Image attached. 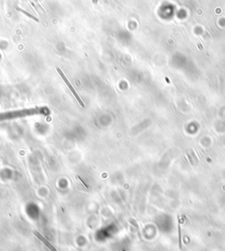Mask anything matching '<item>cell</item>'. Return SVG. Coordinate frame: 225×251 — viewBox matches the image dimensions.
<instances>
[{
  "label": "cell",
  "instance_id": "6da1fadb",
  "mask_svg": "<svg viewBox=\"0 0 225 251\" xmlns=\"http://www.w3.org/2000/svg\"><path fill=\"white\" fill-rule=\"evenodd\" d=\"M49 113L50 112L47 108H28V109H23V110H18V111L3 112V113H0V121L15 119L18 117L34 116V115L47 116Z\"/></svg>",
  "mask_w": 225,
  "mask_h": 251
},
{
  "label": "cell",
  "instance_id": "3957f363",
  "mask_svg": "<svg viewBox=\"0 0 225 251\" xmlns=\"http://www.w3.org/2000/svg\"><path fill=\"white\" fill-rule=\"evenodd\" d=\"M34 235L38 238L39 240L41 241V242H42V244H44L45 246L48 248V250L49 251H57L56 249V248H55V247H53L52 245H51V244L48 242V241H47V240H46V239H45V238H44V237L42 236L41 233H39L38 232H34Z\"/></svg>",
  "mask_w": 225,
  "mask_h": 251
},
{
  "label": "cell",
  "instance_id": "7a4b0ae2",
  "mask_svg": "<svg viewBox=\"0 0 225 251\" xmlns=\"http://www.w3.org/2000/svg\"><path fill=\"white\" fill-rule=\"evenodd\" d=\"M56 71H57L58 74L60 75V77L62 78V80L64 81V83L66 84V86H67L68 87H69V89L71 90V93L74 95V97H75V99L77 100V102L79 103V105L82 107V108H85V103L83 102V101L81 100V98L78 96V94L77 93V92H76V90L74 89V87H72L71 84L70 83V81L67 79V78L65 77V75L63 74V73L62 72V70L60 69V68H56Z\"/></svg>",
  "mask_w": 225,
  "mask_h": 251
},
{
  "label": "cell",
  "instance_id": "277c9868",
  "mask_svg": "<svg viewBox=\"0 0 225 251\" xmlns=\"http://www.w3.org/2000/svg\"><path fill=\"white\" fill-rule=\"evenodd\" d=\"M16 10H17V11H19V12H21L22 13H24L25 15H27V17H29V18H31V19H33L34 20H35L36 22H39V19H37V18H35L34 15H32V14H30V13H28L27 12H26V11H24V10L20 9V8H19V7H17V8H16Z\"/></svg>",
  "mask_w": 225,
  "mask_h": 251
}]
</instances>
